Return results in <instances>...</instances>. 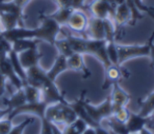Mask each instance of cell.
Segmentation results:
<instances>
[{
	"instance_id": "obj_42",
	"label": "cell",
	"mask_w": 154,
	"mask_h": 134,
	"mask_svg": "<svg viewBox=\"0 0 154 134\" xmlns=\"http://www.w3.org/2000/svg\"><path fill=\"white\" fill-rule=\"evenodd\" d=\"M63 132H64V134H79L74 129V127H73L72 125L66 126V128L63 129Z\"/></svg>"
},
{
	"instance_id": "obj_7",
	"label": "cell",
	"mask_w": 154,
	"mask_h": 134,
	"mask_svg": "<svg viewBox=\"0 0 154 134\" xmlns=\"http://www.w3.org/2000/svg\"><path fill=\"white\" fill-rule=\"evenodd\" d=\"M49 104L45 102L43 100H40L38 102H26L22 106L18 107V108L14 109L13 111L10 112L8 115V118L13 119L15 116L19 114H23V113H29V114H34L38 116L39 118H43L45 115V110H47Z\"/></svg>"
},
{
	"instance_id": "obj_43",
	"label": "cell",
	"mask_w": 154,
	"mask_h": 134,
	"mask_svg": "<svg viewBox=\"0 0 154 134\" xmlns=\"http://www.w3.org/2000/svg\"><path fill=\"white\" fill-rule=\"evenodd\" d=\"M95 132H96V134H110L109 129H106V128H103L101 125L97 126V127L95 128Z\"/></svg>"
},
{
	"instance_id": "obj_45",
	"label": "cell",
	"mask_w": 154,
	"mask_h": 134,
	"mask_svg": "<svg viewBox=\"0 0 154 134\" xmlns=\"http://www.w3.org/2000/svg\"><path fill=\"white\" fill-rule=\"evenodd\" d=\"M52 133L53 134H64V132H63V130H61L59 127H58V125L52 123Z\"/></svg>"
},
{
	"instance_id": "obj_17",
	"label": "cell",
	"mask_w": 154,
	"mask_h": 134,
	"mask_svg": "<svg viewBox=\"0 0 154 134\" xmlns=\"http://www.w3.org/2000/svg\"><path fill=\"white\" fill-rule=\"evenodd\" d=\"M18 57L21 66L23 67L24 70H26L31 67L37 66L40 58L42 57V54L39 53L37 48H35V49H29L21 53H18Z\"/></svg>"
},
{
	"instance_id": "obj_18",
	"label": "cell",
	"mask_w": 154,
	"mask_h": 134,
	"mask_svg": "<svg viewBox=\"0 0 154 134\" xmlns=\"http://www.w3.org/2000/svg\"><path fill=\"white\" fill-rule=\"evenodd\" d=\"M148 118L133 112H129V117L126 121L128 133H139L147 126Z\"/></svg>"
},
{
	"instance_id": "obj_16",
	"label": "cell",
	"mask_w": 154,
	"mask_h": 134,
	"mask_svg": "<svg viewBox=\"0 0 154 134\" xmlns=\"http://www.w3.org/2000/svg\"><path fill=\"white\" fill-rule=\"evenodd\" d=\"M26 85L34 86V87L39 88V89H41L45 81L49 78L47 76V72H45L38 64L26 69Z\"/></svg>"
},
{
	"instance_id": "obj_49",
	"label": "cell",
	"mask_w": 154,
	"mask_h": 134,
	"mask_svg": "<svg viewBox=\"0 0 154 134\" xmlns=\"http://www.w3.org/2000/svg\"><path fill=\"white\" fill-rule=\"evenodd\" d=\"M29 0H14V2L16 3L17 5H19V7H23L24 5H26V2H28Z\"/></svg>"
},
{
	"instance_id": "obj_31",
	"label": "cell",
	"mask_w": 154,
	"mask_h": 134,
	"mask_svg": "<svg viewBox=\"0 0 154 134\" xmlns=\"http://www.w3.org/2000/svg\"><path fill=\"white\" fill-rule=\"evenodd\" d=\"M117 43L115 42V40L113 41H107V55L109 58L110 62L112 64L115 66H119L118 64V53H117Z\"/></svg>"
},
{
	"instance_id": "obj_38",
	"label": "cell",
	"mask_w": 154,
	"mask_h": 134,
	"mask_svg": "<svg viewBox=\"0 0 154 134\" xmlns=\"http://www.w3.org/2000/svg\"><path fill=\"white\" fill-rule=\"evenodd\" d=\"M41 120V131L40 134H53L52 133V123L48 120L45 117L40 119Z\"/></svg>"
},
{
	"instance_id": "obj_47",
	"label": "cell",
	"mask_w": 154,
	"mask_h": 134,
	"mask_svg": "<svg viewBox=\"0 0 154 134\" xmlns=\"http://www.w3.org/2000/svg\"><path fill=\"white\" fill-rule=\"evenodd\" d=\"M10 112H11V110L8 108L5 109V110H1V109H0V120L5 118V116H8V115L10 114Z\"/></svg>"
},
{
	"instance_id": "obj_8",
	"label": "cell",
	"mask_w": 154,
	"mask_h": 134,
	"mask_svg": "<svg viewBox=\"0 0 154 134\" xmlns=\"http://www.w3.org/2000/svg\"><path fill=\"white\" fill-rule=\"evenodd\" d=\"M88 17L85 14V12H82V10H74L73 13L71 14L70 18H69L66 26L69 30L74 31L75 33L82 35L84 37H86V30L88 26ZM87 38V37H86Z\"/></svg>"
},
{
	"instance_id": "obj_33",
	"label": "cell",
	"mask_w": 154,
	"mask_h": 134,
	"mask_svg": "<svg viewBox=\"0 0 154 134\" xmlns=\"http://www.w3.org/2000/svg\"><path fill=\"white\" fill-rule=\"evenodd\" d=\"M0 12H5V13H14L22 17V8L17 5L15 2H0Z\"/></svg>"
},
{
	"instance_id": "obj_34",
	"label": "cell",
	"mask_w": 154,
	"mask_h": 134,
	"mask_svg": "<svg viewBox=\"0 0 154 134\" xmlns=\"http://www.w3.org/2000/svg\"><path fill=\"white\" fill-rule=\"evenodd\" d=\"M34 120H35L34 117H29V118L24 119L21 123H19V125L12 128L9 134H23V131L26 130V128L28 127V126H30L31 123H34Z\"/></svg>"
},
{
	"instance_id": "obj_21",
	"label": "cell",
	"mask_w": 154,
	"mask_h": 134,
	"mask_svg": "<svg viewBox=\"0 0 154 134\" xmlns=\"http://www.w3.org/2000/svg\"><path fill=\"white\" fill-rule=\"evenodd\" d=\"M68 61H66V57L61 54L57 56L55 62H54L53 67L51 68V70L47 72V76L49 77L51 80L55 81V79L61 74L62 72L68 70Z\"/></svg>"
},
{
	"instance_id": "obj_32",
	"label": "cell",
	"mask_w": 154,
	"mask_h": 134,
	"mask_svg": "<svg viewBox=\"0 0 154 134\" xmlns=\"http://www.w3.org/2000/svg\"><path fill=\"white\" fill-rule=\"evenodd\" d=\"M126 3L128 5L129 9H130V12H131V19H130V21H129V24L134 26L137 22V20H140L141 18L143 17V15L140 13V11L137 9L134 0H126Z\"/></svg>"
},
{
	"instance_id": "obj_23",
	"label": "cell",
	"mask_w": 154,
	"mask_h": 134,
	"mask_svg": "<svg viewBox=\"0 0 154 134\" xmlns=\"http://www.w3.org/2000/svg\"><path fill=\"white\" fill-rule=\"evenodd\" d=\"M20 20H21V16L17 15V14L0 12V22H1V26L3 28V31L11 30V29L18 26Z\"/></svg>"
},
{
	"instance_id": "obj_19",
	"label": "cell",
	"mask_w": 154,
	"mask_h": 134,
	"mask_svg": "<svg viewBox=\"0 0 154 134\" xmlns=\"http://www.w3.org/2000/svg\"><path fill=\"white\" fill-rule=\"evenodd\" d=\"M113 19H114V22H115L116 33H117L118 29H119L120 26H122L126 23H129V21H130V19H131V12H130V9H129L128 5H127L126 2L116 7Z\"/></svg>"
},
{
	"instance_id": "obj_10",
	"label": "cell",
	"mask_w": 154,
	"mask_h": 134,
	"mask_svg": "<svg viewBox=\"0 0 154 134\" xmlns=\"http://www.w3.org/2000/svg\"><path fill=\"white\" fill-rule=\"evenodd\" d=\"M86 37L91 39H106L105 19L92 17L89 19L86 30Z\"/></svg>"
},
{
	"instance_id": "obj_30",
	"label": "cell",
	"mask_w": 154,
	"mask_h": 134,
	"mask_svg": "<svg viewBox=\"0 0 154 134\" xmlns=\"http://www.w3.org/2000/svg\"><path fill=\"white\" fill-rule=\"evenodd\" d=\"M54 45H55L56 49L58 50L59 54L66 56V58L70 57V56L74 53L73 50H72V48H71L70 43H69L68 39L64 38V37L62 39H58V38L56 39L55 42H54Z\"/></svg>"
},
{
	"instance_id": "obj_22",
	"label": "cell",
	"mask_w": 154,
	"mask_h": 134,
	"mask_svg": "<svg viewBox=\"0 0 154 134\" xmlns=\"http://www.w3.org/2000/svg\"><path fill=\"white\" fill-rule=\"evenodd\" d=\"M5 102L7 104V108L13 111L14 109L18 108V107L22 106L26 102V94H24L23 88L19 90H16L15 93H13L10 98H5Z\"/></svg>"
},
{
	"instance_id": "obj_52",
	"label": "cell",
	"mask_w": 154,
	"mask_h": 134,
	"mask_svg": "<svg viewBox=\"0 0 154 134\" xmlns=\"http://www.w3.org/2000/svg\"><path fill=\"white\" fill-rule=\"evenodd\" d=\"M103 1H105V2H108V3H110V5H112L114 8H116L115 3H114V0H103Z\"/></svg>"
},
{
	"instance_id": "obj_11",
	"label": "cell",
	"mask_w": 154,
	"mask_h": 134,
	"mask_svg": "<svg viewBox=\"0 0 154 134\" xmlns=\"http://www.w3.org/2000/svg\"><path fill=\"white\" fill-rule=\"evenodd\" d=\"M1 35L8 41L13 43L14 41L19 40V39H26V38L34 39L36 33H35V29H26L23 26H16V28L11 29V30L2 31Z\"/></svg>"
},
{
	"instance_id": "obj_24",
	"label": "cell",
	"mask_w": 154,
	"mask_h": 134,
	"mask_svg": "<svg viewBox=\"0 0 154 134\" xmlns=\"http://www.w3.org/2000/svg\"><path fill=\"white\" fill-rule=\"evenodd\" d=\"M8 56H9V59H10V61H11L12 66H13L14 70H15L16 74L20 77V79H21L22 83H23V86L26 85V70L23 69V67L20 64L18 53H16V52L12 49V51L9 52V55Z\"/></svg>"
},
{
	"instance_id": "obj_41",
	"label": "cell",
	"mask_w": 154,
	"mask_h": 134,
	"mask_svg": "<svg viewBox=\"0 0 154 134\" xmlns=\"http://www.w3.org/2000/svg\"><path fill=\"white\" fill-rule=\"evenodd\" d=\"M147 118H148V121H147V126H146V128H148V129H150V130L154 129V111L150 116L147 117Z\"/></svg>"
},
{
	"instance_id": "obj_37",
	"label": "cell",
	"mask_w": 154,
	"mask_h": 134,
	"mask_svg": "<svg viewBox=\"0 0 154 134\" xmlns=\"http://www.w3.org/2000/svg\"><path fill=\"white\" fill-rule=\"evenodd\" d=\"M72 126L74 127V129L76 130L77 132L79 134H82L84 133V131L87 129V128L89 127L88 123H86V121L84 120V119L79 118V117H77V119L74 121V123H72Z\"/></svg>"
},
{
	"instance_id": "obj_4",
	"label": "cell",
	"mask_w": 154,
	"mask_h": 134,
	"mask_svg": "<svg viewBox=\"0 0 154 134\" xmlns=\"http://www.w3.org/2000/svg\"><path fill=\"white\" fill-rule=\"evenodd\" d=\"M84 106L86 108L88 114L91 116V118L96 121L97 123H99V125H101V121L103 119H107L108 117H110L113 114V111H112V101L110 95L99 106H93L92 104L87 101L86 99L84 100Z\"/></svg>"
},
{
	"instance_id": "obj_3",
	"label": "cell",
	"mask_w": 154,
	"mask_h": 134,
	"mask_svg": "<svg viewBox=\"0 0 154 134\" xmlns=\"http://www.w3.org/2000/svg\"><path fill=\"white\" fill-rule=\"evenodd\" d=\"M154 39V30L150 36L149 40L143 45H116L118 53V64L122 66L125 61L135 57H143L150 55V45Z\"/></svg>"
},
{
	"instance_id": "obj_15",
	"label": "cell",
	"mask_w": 154,
	"mask_h": 134,
	"mask_svg": "<svg viewBox=\"0 0 154 134\" xmlns=\"http://www.w3.org/2000/svg\"><path fill=\"white\" fill-rule=\"evenodd\" d=\"M112 86H113V90H112L110 97H111L112 101V111H115L116 109L126 107L128 102L130 101L131 96L122 88H120L118 83H113Z\"/></svg>"
},
{
	"instance_id": "obj_40",
	"label": "cell",
	"mask_w": 154,
	"mask_h": 134,
	"mask_svg": "<svg viewBox=\"0 0 154 134\" xmlns=\"http://www.w3.org/2000/svg\"><path fill=\"white\" fill-rule=\"evenodd\" d=\"M85 0H71V8L73 10H82L84 9Z\"/></svg>"
},
{
	"instance_id": "obj_54",
	"label": "cell",
	"mask_w": 154,
	"mask_h": 134,
	"mask_svg": "<svg viewBox=\"0 0 154 134\" xmlns=\"http://www.w3.org/2000/svg\"><path fill=\"white\" fill-rule=\"evenodd\" d=\"M109 131H110V134H117V133H115V132L111 131V130H110V129H109Z\"/></svg>"
},
{
	"instance_id": "obj_36",
	"label": "cell",
	"mask_w": 154,
	"mask_h": 134,
	"mask_svg": "<svg viewBox=\"0 0 154 134\" xmlns=\"http://www.w3.org/2000/svg\"><path fill=\"white\" fill-rule=\"evenodd\" d=\"M12 120L13 119H1L0 120V134H9L11 129L13 128L12 125Z\"/></svg>"
},
{
	"instance_id": "obj_14",
	"label": "cell",
	"mask_w": 154,
	"mask_h": 134,
	"mask_svg": "<svg viewBox=\"0 0 154 134\" xmlns=\"http://www.w3.org/2000/svg\"><path fill=\"white\" fill-rule=\"evenodd\" d=\"M0 70L3 73V75L5 76V78L11 83V85L15 88L16 90H19L21 88H23V83L20 79V77L16 74L15 70H14L13 66H12L11 61L9 59V56L5 58V60L0 61Z\"/></svg>"
},
{
	"instance_id": "obj_25",
	"label": "cell",
	"mask_w": 154,
	"mask_h": 134,
	"mask_svg": "<svg viewBox=\"0 0 154 134\" xmlns=\"http://www.w3.org/2000/svg\"><path fill=\"white\" fill-rule=\"evenodd\" d=\"M40 40L38 39H19V40H16L12 43V49L16 52V53H21L23 51H26L29 49H35L37 48V45Z\"/></svg>"
},
{
	"instance_id": "obj_28",
	"label": "cell",
	"mask_w": 154,
	"mask_h": 134,
	"mask_svg": "<svg viewBox=\"0 0 154 134\" xmlns=\"http://www.w3.org/2000/svg\"><path fill=\"white\" fill-rule=\"evenodd\" d=\"M107 123H108V129H110L111 131L115 132L117 134H129L128 130H127L126 123H122V121L117 120L113 115H111L110 117L107 118Z\"/></svg>"
},
{
	"instance_id": "obj_29",
	"label": "cell",
	"mask_w": 154,
	"mask_h": 134,
	"mask_svg": "<svg viewBox=\"0 0 154 134\" xmlns=\"http://www.w3.org/2000/svg\"><path fill=\"white\" fill-rule=\"evenodd\" d=\"M153 111H154V91L143 100L138 114L143 117H148L153 113Z\"/></svg>"
},
{
	"instance_id": "obj_53",
	"label": "cell",
	"mask_w": 154,
	"mask_h": 134,
	"mask_svg": "<svg viewBox=\"0 0 154 134\" xmlns=\"http://www.w3.org/2000/svg\"><path fill=\"white\" fill-rule=\"evenodd\" d=\"M2 26H1V22H0V34H1V33H2Z\"/></svg>"
},
{
	"instance_id": "obj_13",
	"label": "cell",
	"mask_w": 154,
	"mask_h": 134,
	"mask_svg": "<svg viewBox=\"0 0 154 134\" xmlns=\"http://www.w3.org/2000/svg\"><path fill=\"white\" fill-rule=\"evenodd\" d=\"M86 93H87V91L84 90V91L82 92V95H80V97L78 98V99H76L74 102L69 104H70L71 108L75 111L77 117L84 119V120L88 123V126H90V127L96 128L97 126H99V123H97L96 121L93 120V119L91 118V116L88 114V112H87L86 108H85V106H84V100L86 99Z\"/></svg>"
},
{
	"instance_id": "obj_6",
	"label": "cell",
	"mask_w": 154,
	"mask_h": 134,
	"mask_svg": "<svg viewBox=\"0 0 154 134\" xmlns=\"http://www.w3.org/2000/svg\"><path fill=\"white\" fill-rule=\"evenodd\" d=\"M41 100L47 102L48 104H57V102H66L64 95L59 91L55 81L48 78L41 87Z\"/></svg>"
},
{
	"instance_id": "obj_1",
	"label": "cell",
	"mask_w": 154,
	"mask_h": 134,
	"mask_svg": "<svg viewBox=\"0 0 154 134\" xmlns=\"http://www.w3.org/2000/svg\"><path fill=\"white\" fill-rule=\"evenodd\" d=\"M45 117L53 123H63L64 126L72 125L77 119L76 113L69 102H57L48 106Z\"/></svg>"
},
{
	"instance_id": "obj_46",
	"label": "cell",
	"mask_w": 154,
	"mask_h": 134,
	"mask_svg": "<svg viewBox=\"0 0 154 134\" xmlns=\"http://www.w3.org/2000/svg\"><path fill=\"white\" fill-rule=\"evenodd\" d=\"M150 58H151V68L154 69V43L153 41L150 45Z\"/></svg>"
},
{
	"instance_id": "obj_55",
	"label": "cell",
	"mask_w": 154,
	"mask_h": 134,
	"mask_svg": "<svg viewBox=\"0 0 154 134\" xmlns=\"http://www.w3.org/2000/svg\"><path fill=\"white\" fill-rule=\"evenodd\" d=\"M130 134H139V133H130Z\"/></svg>"
},
{
	"instance_id": "obj_9",
	"label": "cell",
	"mask_w": 154,
	"mask_h": 134,
	"mask_svg": "<svg viewBox=\"0 0 154 134\" xmlns=\"http://www.w3.org/2000/svg\"><path fill=\"white\" fill-rule=\"evenodd\" d=\"M130 76V73L127 72L122 66H115L110 64L108 68L105 69V83H103V90H107L113 83H118L122 77L127 78Z\"/></svg>"
},
{
	"instance_id": "obj_39",
	"label": "cell",
	"mask_w": 154,
	"mask_h": 134,
	"mask_svg": "<svg viewBox=\"0 0 154 134\" xmlns=\"http://www.w3.org/2000/svg\"><path fill=\"white\" fill-rule=\"evenodd\" d=\"M7 91V78L0 70V97H2Z\"/></svg>"
},
{
	"instance_id": "obj_27",
	"label": "cell",
	"mask_w": 154,
	"mask_h": 134,
	"mask_svg": "<svg viewBox=\"0 0 154 134\" xmlns=\"http://www.w3.org/2000/svg\"><path fill=\"white\" fill-rule=\"evenodd\" d=\"M23 91L26 94V102H38L41 100V90L31 85H24Z\"/></svg>"
},
{
	"instance_id": "obj_35",
	"label": "cell",
	"mask_w": 154,
	"mask_h": 134,
	"mask_svg": "<svg viewBox=\"0 0 154 134\" xmlns=\"http://www.w3.org/2000/svg\"><path fill=\"white\" fill-rule=\"evenodd\" d=\"M129 112H130V111L127 110L126 107H122V108L116 109L115 111H113V114L112 115H113L117 120L126 123L127 119H128V117H129Z\"/></svg>"
},
{
	"instance_id": "obj_12",
	"label": "cell",
	"mask_w": 154,
	"mask_h": 134,
	"mask_svg": "<svg viewBox=\"0 0 154 134\" xmlns=\"http://www.w3.org/2000/svg\"><path fill=\"white\" fill-rule=\"evenodd\" d=\"M115 10L116 8H114L110 3L105 2L103 0H95L90 5V11L92 12L93 17L100 18V19L109 18V16L113 18L114 14H115Z\"/></svg>"
},
{
	"instance_id": "obj_5",
	"label": "cell",
	"mask_w": 154,
	"mask_h": 134,
	"mask_svg": "<svg viewBox=\"0 0 154 134\" xmlns=\"http://www.w3.org/2000/svg\"><path fill=\"white\" fill-rule=\"evenodd\" d=\"M86 54H91V55L97 57L103 64V68H108L110 64L109 58L107 55V40L106 39H91L87 38V51Z\"/></svg>"
},
{
	"instance_id": "obj_20",
	"label": "cell",
	"mask_w": 154,
	"mask_h": 134,
	"mask_svg": "<svg viewBox=\"0 0 154 134\" xmlns=\"http://www.w3.org/2000/svg\"><path fill=\"white\" fill-rule=\"evenodd\" d=\"M66 61H68V68L71 69L73 71H78V72L84 73L85 78L90 76V71L87 69L86 64L84 61V57H82V54L79 53H73L70 57L66 58Z\"/></svg>"
},
{
	"instance_id": "obj_50",
	"label": "cell",
	"mask_w": 154,
	"mask_h": 134,
	"mask_svg": "<svg viewBox=\"0 0 154 134\" xmlns=\"http://www.w3.org/2000/svg\"><path fill=\"white\" fill-rule=\"evenodd\" d=\"M139 134H153V133H152V132L150 131V129H148V128H143V129L139 132Z\"/></svg>"
},
{
	"instance_id": "obj_2",
	"label": "cell",
	"mask_w": 154,
	"mask_h": 134,
	"mask_svg": "<svg viewBox=\"0 0 154 134\" xmlns=\"http://www.w3.org/2000/svg\"><path fill=\"white\" fill-rule=\"evenodd\" d=\"M60 30H61V26L56 20H54L50 16H42L40 26L35 29V33H36L35 38L38 40L47 41L50 45H54Z\"/></svg>"
},
{
	"instance_id": "obj_26",
	"label": "cell",
	"mask_w": 154,
	"mask_h": 134,
	"mask_svg": "<svg viewBox=\"0 0 154 134\" xmlns=\"http://www.w3.org/2000/svg\"><path fill=\"white\" fill-rule=\"evenodd\" d=\"M73 11L74 10L72 8H59V10L56 13L50 15V17L53 18L54 20H56L61 26H66V22H68L69 18H70L71 14L73 13Z\"/></svg>"
},
{
	"instance_id": "obj_51",
	"label": "cell",
	"mask_w": 154,
	"mask_h": 134,
	"mask_svg": "<svg viewBox=\"0 0 154 134\" xmlns=\"http://www.w3.org/2000/svg\"><path fill=\"white\" fill-rule=\"evenodd\" d=\"M125 2H126V0H114V3H115L116 7L119 5H122V3H125Z\"/></svg>"
},
{
	"instance_id": "obj_48",
	"label": "cell",
	"mask_w": 154,
	"mask_h": 134,
	"mask_svg": "<svg viewBox=\"0 0 154 134\" xmlns=\"http://www.w3.org/2000/svg\"><path fill=\"white\" fill-rule=\"evenodd\" d=\"M82 134H96V132H95V128L90 127V126H89V127L85 130Z\"/></svg>"
},
{
	"instance_id": "obj_44",
	"label": "cell",
	"mask_w": 154,
	"mask_h": 134,
	"mask_svg": "<svg viewBox=\"0 0 154 134\" xmlns=\"http://www.w3.org/2000/svg\"><path fill=\"white\" fill-rule=\"evenodd\" d=\"M60 8H71V0H55Z\"/></svg>"
}]
</instances>
